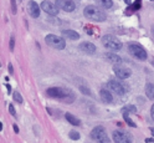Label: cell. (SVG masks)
<instances>
[{
	"label": "cell",
	"instance_id": "obj_1",
	"mask_svg": "<svg viewBox=\"0 0 154 143\" xmlns=\"http://www.w3.org/2000/svg\"><path fill=\"white\" fill-rule=\"evenodd\" d=\"M46 93L49 95L50 97H52V98L63 100L66 102H69V98H67V97H70L72 101L75 100L73 92L71 90H69V89H63V87H50V89H47Z\"/></svg>",
	"mask_w": 154,
	"mask_h": 143
},
{
	"label": "cell",
	"instance_id": "obj_2",
	"mask_svg": "<svg viewBox=\"0 0 154 143\" xmlns=\"http://www.w3.org/2000/svg\"><path fill=\"white\" fill-rule=\"evenodd\" d=\"M83 15L90 19V20H93V21H98V23H102L106 20V14L101 10L100 8L94 6V5H88L83 10Z\"/></svg>",
	"mask_w": 154,
	"mask_h": 143
},
{
	"label": "cell",
	"instance_id": "obj_3",
	"mask_svg": "<svg viewBox=\"0 0 154 143\" xmlns=\"http://www.w3.org/2000/svg\"><path fill=\"white\" fill-rule=\"evenodd\" d=\"M102 44L104 47H107V49H109L112 51H119L123 47L122 42L113 35H104L102 37Z\"/></svg>",
	"mask_w": 154,
	"mask_h": 143
},
{
	"label": "cell",
	"instance_id": "obj_4",
	"mask_svg": "<svg viewBox=\"0 0 154 143\" xmlns=\"http://www.w3.org/2000/svg\"><path fill=\"white\" fill-rule=\"evenodd\" d=\"M128 51L131 55L137 57L138 60H147V51L143 49V46L138 42H129L128 44Z\"/></svg>",
	"mask_w": 154,
	"mask_h": 143
},
{
	"label": "cell",
	"instance_id": "obj_5",
	"mask_svg": "<svg viewBox=\"0 0 154 143\" xmlns=\"http://www.w3.org/2000/svg\"><path fill=\"white\" fill-rule=\"evenodd\" d=\"M45 41L46 44L54 47V49H57V50H63L66 47V41L63 37H60L57 35H54V34H49L46 37H45Z\"/></svg>",
	"mask_w": 154,
	"mask_h": 143
},
{
	"label": "cell",
	"instance_id": "obj_6",
	"mask_svg": "<svg viewBox=\"0 0 154 143\" xmlns=\"http://www.w3.org/2000/svg\"><path fill=\"white\" fill-rule=\"evenodd\" d=\"M91 137L93 138L94 142H97V143H109V138H108L107 132H106V129L101 126L94 127L92 129Z\"/></svg>",
	"mask_w": 154,
	"mask_h": 143
},
{
	"label": "cell",
	"instance_id": "obj_7",
	"mask_svg": "<svg viewBox=\"0 0 154 143\" xmlns=\"http://www.w3.org/2000/svg\"><path fill=\"white\" fill-rule=\"evenodd\" d=\"M113 141L116 143H133V137L127 131L117 129L113 132Z\"/></svg>",
	"mask_w": 154,
	"mask_h": 143
},
{
	"label": "cell",
	"instance_id": "obj_8",
	"mask_svg": "<svg viewBox=\"0 0 154 143\" xmlns=\"http://www.w3.org/2000/svg\"><path fill=\"white\" fill-rule=\"evenodd\" d=\"M56 5L59 9H62L63 11L71 13L76 9V4L73 0H56Z\"/></svg>",
	"mask_w": 154,
	"mask_h": 143
},
{
	"label": "cell",
	"instance_id": "obj_9",
	"mask_svg": "<svg viewBox=\"0 0 154 143\" xmlns=\"http://www.w3.org/2000/svg\"><path fill=\"white\" fill-rule=\"evenodd\" d=\"M41 9L47 13L49 15H52V16H56L57 14H59V8H57V5L52 4L51 2H49V0H44V2L41 3Z\"/></svg>",
	"mask_w": 154,
	"mask_h": 143
},
{
	"label": "cell",
	"instance_id": "obj_10",
	"mask_svg": "<svg viewBox=\"0 0 154 143\" xmlns=\"http://www.w3.org/2000/svg\"><path fill=\"white\" fill-rule=\"evenodd\" d=\"M107 87H108L111 91H113L116 95H118V96H123V95L126 93V90H124V87H123V86H122L118 81H116V80L108 81Z\"/></svg>",
	"mask_w": 154,
	"mask_h": 143
},
{
	"label": "cell",
	"instance_id": "obj_11",
	"mask_svg": "<svg viewBox=\"0 0 154 143\" xmlns=\"http://www.w3.org/2000/svg\"><path fill=\"white\" fill-rule=\"evenodd\" d=\"M113 71L116 76L121 80H126L132 76V71L128 67H123V66H116V67H113Z\"/></svg>",
	"mask_w": 154,
	"mask_h": 143
},
{
	"label": "cell",
	"instance_id": "obj_12",
	"mask_svg": "<svg viewBox=\"0 0 154 143\" xmlns=\"http://www.w3.org/2000/svg\"><path fill=\"white\" fill-rule=\"evenodd\" d=\"M40 9H41V6H38L37 3L34 2V0H31V2L27 4V13L31 17H38L40 16Z\"/></svg>",
	"mask_w": 154,
	"mask_h": 143
},
{
	"label": "cell",
	"instance_id": "obj_13",
	"mask_svg": "<svg viewBox=\"0 0 154 143\" xmlns=\"http://www.w3.org/2000/svg\"><path fill=\"white\" fill-rule=\"evenodd\" d=\"M80 50L83 51L85 54H87V55H93L96 52V46L92 44V42H82L80 45Z\"/></svg>",
	"mask_w": 154,
	"mask_h": 143
},
{
	"label": "cell",
	"instance_id": "obj_14",
	"mask_svg": "<svg viewBox=\"0 0 154 143\" xmlns=\"http://www.w3.org/2000/svg\"><path fill=\"white\" fill-rule=\"evenodd\" d=\"M61 34L63 37H67V39H70V40H79L80 39L79 33L73 31V30H62Z\"/></svg>",
	"mask_w": 154,
	"mask_h": 143
},
{
	"label": "cell",
	"instance_id": "obj_15",
	"mask_svg": "<svg viewBox=\"0 0 154 143\" xmlns=\"http://www.w3.org/2000/svg\"><path fill=\"white\" fill-rule=\"evenodd\" d=\"M100 95H101V100H102L103 102H106V103H111V102L113 101V96H112V93H111L108 90H106V89L101 90Z\"/></svg>",
	"mask_w": 154,
	"mask_h": 143
},
{
	"label": "cell",
	"instance_id": "obj_16",
	"mask_svg": "<svg viewBox=\"0 0 154 143\" xmlns=\"http://www.w3.org/2000/svg\"><path fill=\"white\" fill-rule=\"evenodd\" d=\"M106 59H107L109 62L112 64H122V59L118 56V55H116L114 52H107L106 54Z\"/></svg>",
	"mask_w": 154,
	"mask_h": 143
},
{
	"label": "cell",
	"instance_id": "obj_17",
	"mask_svg": "<svg viewBox=\"0 0 154 143\" xmlns=\"http://www.w3.org/2000/svg\"><path fill=\"white\" fill-rule=\"evenodd\" d=\"M65 118H66L67 121H69L72 126H80V125H81V121H80L79 118H77V117H75L72 113H69V112L65 113Z\"/></svg>",
	"mask_w": 154,
	"mask_h": 143
},
{
	"label": "cell",
	"instance_id": "obj_18",
	"mask_svg": "<svg viewBox=\"0 0 154 143\" xmlns=\"http://www.w3.org/2000/svg\"><path fill=\"white\" fill-rule=\"evenodd\" d=\"M146 95L149 100H154V85L153 83L146 85Z\"/></svg>",
	"mask_w": 154,
	"mask_h": 143
},
{
	"label": "cell",
	"instance_id": "obj_19",
	"mask_svg": "<svg viewBox=\"0 0 154 143\" xmlns=\"http://www.w3.org/2000/svg\"><path fill=\"white\" fill-rule=\"evenodd\" d=\"M97 2L104 8V9H111L113 6V0H97Z\"/></svg>",
	"mask_w": 154,
	"mask_h": 143
},
{
	"label": "cell",
	"instance_id": "obj_20",
	"mask_svg": "<svg viewBox=\"0 0 154 143\" xmlns=\"http://www.w3.org/2000/svg\"><path fill=\"white\" fill-rule=\"evenodd\" d=\"M122 113H123V118H124V121H126L127 123H128V126H131V127H136V123H134L131 118H129V116H128V112H126V111H122Z\"/></svg>",
	"mask_w": 154,
	"mask_h": 143
},
{
	"label": "cell",
	"instance_id": "obj_21",
	"mask_svg": "<svg viewBox=\"0 0 154 143\" xmlns=\"http://www.w3.org/2000/svg\"><path fill=\"white\" fill-rule=\"evenodd\" d=\"M69 136H70V138L73 139V141H79V139H80V133L77 132V131H71V132L69 133Z\"/></svg>",
	"mask_w": 154,
	"mask_h": 143
},
{
	"label": "cell",
	"instance_id": "obj_22",
	"mask_svg": "<svg viewBox=\"0 0 154 143\" xmlns=\"http://www.w3.org/2000/svg\"><path fill=\"white\" fill-rule=\"evenodd\" d=\"M122 111H126V112H132V113H136L137 112V108L134 107V106H131V104H128V106H126V107H123V110Z\"/></svg>",
	"mask_w": 154,
	"mask_h": 143
},
{
	"label": "cell",
	"instance_id": "obj_23",
	"mask_svg": "<svg viewBox=\"0 0 154 143\" xmlns=\"http://www.w3.org/2000/svg\"><path fill=\"white\" fill-rule=\"evenodd\" d=\"M13 96H14V100H15L17 103H23V97H21V95L17 91H15V92H14Z\"/></svg>",
	"mask_w": 154,
	"mask_h": 143
},
{
	"label": "cell",
	"instance_id": "obj_24",
	"mask_svg": "<svg viewBox=\"0 0 154 143\" xmlns=\"http://www.w3.org/2000/svg\"><path fill=\"white\" fill-rule=\"evenodd\" d=\"M80 91L85 95H91V91L87 89V87H85V86H80Z\"/></svg>",
	"mask_w": 154,
	"mask_h": 143
},
{
	"label": "cell",
	"instance_id": "obj_25",
	"mask_svg": "<svg viewBox=\"0 0 154 143\" xmlns=\"http://www.w3.org/2000/svg\"><path fill=\"white\" fill-rule=\"evenodd\" d=\"M140 2H142V0H136V3H133L132 9H134V10H138V9L140 8Z\"/></svg>",
	"mask_w": 154,
	"mask_h": 143
},
{
	"label": "cell",
	"instance_id": "obj_26",
	"mask_svg": "<svg viewBox=\"0 0 154 143\" xmlns=\"http://www.w3.org/2000/svg\"><path fill=\"white\" fill-rule=\"evenodd\" d=\"M14 45H15V40H14V36H11V37H10V45H9V46H10L9 49H10L11 51L14 50Z\"/></svg>",
	"mask_w": 154,
	"mask_h": 143
},
{
	"label": "cell",
	"instance_id": "obj_27",
	"mask_svg": "<svg viewBox=\"0 0 154 143\" xmlns=\"http://www.w3.org/2000/svg\"><path fill=\"white\" fill-rule=\"evenodd\" d=\"M9 112H10L13 116H15V114H16V111H15V108H14L13 104H9Z\"/></svg>",
	"mask_w": 154,
	"mask_h": 143
},
{
	"label": "cell",
	"instance_id": "obj_28",
	"mask_svg": "<svg viewBox=\"0 0 154 143\" xmlns=\"http://www.w3.org/2000/svg\"><path fill=\"white\" fill-rule=\"evenodd\" d=\"M11 8H13V13L15 14L16 13V3H15V0H11Z\"/></svg>",
	"mask_w": 154,
	"mask_h": 143
},
{
	"label": "cell",
	"instance_id": "obj_29",
	"mask_svg": "<svg viewBox=\"0 0 154 143\" xmlns=\"http://www.w3.org/2000/svg\"><path fill=\"white\" fill-rule=\"evenodd\" d=\"M150 116H152V120L154 121V103H153V106L150 108Z\"/></svg>",
	"mask_w": 154,
	"mask_h": 143
},
{
	"label": "cell",
	"instance_id": "obj_30",
	"mask_svg": "<svg viewBox=\"0 0 154 143\" xmlns=\"http://www.w3.org/2000/svg\"><path fill=\"white\" fill-rule=\"evenodd\" d=\"M8 70H9V72H10V73L14 72V70H13V65H11V64H9V65H8Z\"/></svg>",
	"mask_w": 154,
	"mask_h": 143
},
{
	"label": "cell",
	"instance_id": "obj_31",
	"mask_svg": "<svg viewBox=\"0 0 154 143\" xmlns=\"http://www.w3.org/2000/svg\"><path fill=\"white\" fill-rule=\"evenodd\" d=\"M13 127H14V131H15V133H19V127H17L16 125H14Z\"/></svg>",
	"mask_w": 154,
	"mask_h": 143
},
{
	"label": "cell",
	"instance_id": "obj_32",
	"mask_svg": "<svg viewBox=\"0 0 154 143\" xmlns=\"http://www.w3.org/2000/svg\"><path fill=\"white\" fill-rule=\"evenodd\" d=\"M6 89H8V92H9V93L11 92V87H10V85H6Z\"/></svg>",
	"mask_w": 154,
	"mask_h": 143
},
{
	"label": "cell",
	"instance_id": "obj_33",
	"mask_svg": "<svg viewBox=\"0 0 154 143\" xmlns=\"http://www.w3.org/2000/svg\"><path fill=\"white\" fill-rule=\"evenodd\" d=\"M146 142H147V143H149V142H153V138H147V139H146Z\"/></svg>",
	"mask_w": 154,
	"mask_h": 143
},
{
	"label": "cell",
	"instance_id": "obj_34",
	"mask_svg": "<svg viewBox=\"0 0 154 143\" xmlns=\"http://www.w3.org/2000/svg\"><path fill=\"white\" fill-rule=\"evenodd\" d=\"M131 2H132V0H124V3H126V4H131Z\"/></svg>",
	"mask_w": 154,
	"mask_h": 143
},
{
	"label": "cell",
	"instance_id": "obj_35",
	"mask_svg": "<svg viewBox=\"0 0 154 143\" xmlns=\"http://www.w3.org/2000/svg\"><path fill=\"white\" fill-rule=\"evenodd\" d=\"M152 34H153V36H154V26L152 27Z\"/></svg>",
	"mask_w": 154,
	"mask_h": 143
},
{
	"label": "cell",
	"instance_id": "obj_36",
	"mask_svg": "<svg viewBox=\"0 0 154 143\" xmlns=\"http://www.w3.org/2000/svg\"><path fill=\"white\" fill-rule=\"evenodd\" d=\"M152 133H153V136H154V128H152Z\"/></svg>",
	"mask_w": 154,
	"mask_h": 143
}]
</instances>
